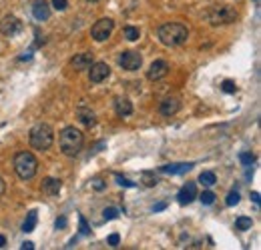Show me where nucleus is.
Listing matches in <instances>:
<instances>
[{
    "label": "nucleus",
    "instance_id": "nucleus-29",
    "mask_svg": "<svg viewBox=\"0 0 261 250\" xmlns=\"http://www.w3.org/2000/svg\"><path fill=\"white\" fill-rule=\"evenodd\" d=\"M115 180L119 182V184H121V186H125V188H135V186H137V184H135V182H130L129 178H123L121 174H115Z\"/></svg>",
    "mask_w": 261,
    "mask_h": 250
},
{
    "label": "nucleus",
    "instance_id": "nucleus-8",
    "mask_svg": "<svg viewBox=\"0 0 261 250\" xmlns=\"http://www.w3.org/2000/svg\"><path fill=\"white\" fill-rule=\"evenodd\" d=\"M89 78L93 84H101V82H105L109 76H111V66L107 62H93L89 66Z\"/></svg>",
    "mask_w": 261,
    "mask_h": 250
},
{
    "label": "nucleus",
    "instance_id": "nucleus-3",
    "mask_svg": "<svg viewBox=\"0 0 261 250\" xmlns=\"http://www.w3.org/2000/svg\"><path fill=\"white\" fill-rule=\"evenodd\" d=\"M12 166H14L16 176H19L20 180H30V178H35L37 172H38V160L32 152H28V150L16 152V156L12 160Z\"/></svg>",
    "mask_w": 261,
    "mask_h": 250
},
{
    "label": "nucleus",
    "instance_id": "nucleus-38",
    "mask_svg": "<svg viewBox=\"0 0 261 250\" xmlns=\"http://www.w3.org/2000/svg\"><path fill=\"white\" fill-rule=\"evenodd\" d=\"M251 200L255 204H259V192H251Z\"/></svg>",
    "mask_w": 261,
    "mask_h": 250
},
{
    "label": "nucleus",
    "instance_id": "nucleus-19",
    "mask_svg": "<svg viewBox=\"0 0 261 250\" xmlns=\"http://www.w3.org/2000/svg\"><path fill=\"white\" fill-rule=\"evenodd\" d=\"M37 220H38L37 210H30V212L26 214V220H24V224H22V230H24V232H32V230H35V226H37Z\"/></svg>",
    "mask_w": 261,
    "mask_h": 250
},
{
    "label": "nucleus",
    "instance_id": "nucleus-30",
    "mask_svg": "<svg viewBox=\"0 0 261 250\" xmlns=\"http://www.w3.org/2000/svg\"><path fill=\"white\" fill-rule=\"evenodd\" d=\"M103 216H105V220H115L117 216H119V210L117 208H105Z\"/></svg>",
    "mask_w": 261,
    "mask_h": 250
},
{
    "label": "nucleus",
    "instance_id": "nucleus-24",
    "mask_svg": "<svg viewBox=\"0 0 261 250\" xmlns=\"http://www.w3.org/2000/svg\"><path fill=\"white\" fill-rule=\"evenodd\" d=\"M199 200H201L203 204H207V206H209V204H213V202H215V194L211 192V190H205V192L199 196Z\"/></svg>",
    "mask_w": 261,
    "mask_h": 250
},
{
    "label": "nucleus",
    "instance_id": "nucleus-35",
    "mask_svg": "<svg viewBox=\"0 0 261 250\" xmlns=\"http://www.w3.org/2000/svg\"><path fill=\"white\" fill-rule=\"evenodd\" d=\"M165 208H167V202H159V204L153 206V212H161V210H165Z\"/></svg>",
    "mask_w": 261,
    "mask_h": 250
},
{
    "label": "nucleus",
    "instance_id": "nucleus-34",
    "mask_svg": "<svg viewBox=\"0 0 261 250\" xmlns=\"http://www.w3.org/2000/svg\"><path fill=\"white\" fill-rule=\"evenodd\" d=\"M55 226H56V228H64V226H67V218H64V216H60V218H56Z\"/></svg>",
    "mask_w": 261,
    "mask_h": 250
},
{
    "label": "nucleus",
    "instance_id": "nucleus-6",
    "mask_svg": "<svg viewBox=\"0 0 261 250\" xmlns=\"http://www.w3.org/2000/svg\"><path fill=\"white\" fill-rule=\"evenodd\" d=\"M112 30H115V22H112L111 18H101V20H96L91 28V36L96 40V42H105L111 38L112 34Z\"/></svg>",
    "mask_w": 261,
    "mask_h": 250
},
{
    "label": "nucleus",
    "instance_id": "nucleus-25",
    "mask_svg": "<svg viewBox=\"0 0 261 250\" xmlns=\"http://www.w3.org/2000/svg\"><path fill=\"white\" fill-rule=\"evenodd\" d=\"M239 192L237 190H233V192H229V194H227V200H225V204L227 206H235V204H239Z\"/></svg>",
    "mask_w": 261,
    "mask_h": 250
},
{
    "label": "nucleus",
    "instance_id": "nucleus-13",
    "mask_svg": "<svg viewBox=\"0 0 261 250\" xmlns=\"http://www.w3.org/2000/svg\"><path fill=\"white\" fill-rule=\"evenodd\" d=\"M193 162H175V164H165L161 166V172L163 174H185L193 168Z\"/></svg>",
    "mask_w": 261,
    "mask_h": 250
},
{
    "label": "nucleus",
    "instance_id": "nucleus-32",
    "mask_svg": "<svg viewBox=\"0 0 261 250\" xmlns=\"http://www.w3.org/2000/svg\"><path fill=\"white\" fill-rule=\"evenodd\" d=\"M105 186H107L105 180H101V178H94V180H93V188H94V190L101 192V190H105Z\"/></svg>",
    "mask_w": 261,
    "mask_h": 250
},
{
    "label": "nucleus",
    "instance_id": "nucleus-23",
    "mask_svg": "<svg viewBox=\"0 0 261 250\" xmlns=\"http://www.w3.org/2000/svg\"><path fill=\"white\" fill-rule=\"evenodd\" d=\"M157 176H155V172H143V184L145 186H157Z\"/></svg>",
    "mask_w": 261,
    "mask_h": 250
},
{
    "label": "nucleus",
    "instance_id": "nucleus-37",
    "mask_svg": "<svg viewBox=\"0 0 261 250\" xmlns=\"http://www.w3.org/2000/svg\"><path fill=\"white\" fill-rule=\"evenodd\" d=\"M20 248H22V250H32V248H35V244H32V242H22Z\"/></svg>",
    "mask_w": 261,
    "mask_h": 250
},
{
    "label": "nucleus",
    "instance_id": "nucleus-17",
    "mask_svg": "<svg viewBox=\"0 0 261 250\" xmlns=\"http://www.w3.org/2000/svg\"><path fill=\"white\" fill-rule=\"evenodd\" d=\"M62 188V182L58 178H44L42 180V192L48 196H56Z\"/></svg>",
    "mask_w": 261,
    "mask_h": 250
},
{
    "label": "nucleus",
    "instance_id": "nucleus-4",
    "mask_svg": "<svg viewBox=\"0 0 261 250\" xmlns=\"http://www.w3.org/2000/svg\"><path fill=\"white\" fill-rule=\"evenodd\" d=\"M28 140H30V146L35 150H40V152H44V150H48L53 146L55 142V130L51 124L46 122H38L30 128L28 132Z\"/></svg>",
    "mask_w": 261,
    "mask_h": 250
},
{
    "label": "nucleus",
    "instance_id": "nucleus-9",
    "mask_svg": "<svg viewBox=\"0 0 261 250\" xmlns=\"http://www.w3.org/2000/svg\"><path fill=\"white\" fill-rule=\"evenodd\" d=\"M22 30V22L16 18V16H4L2 20H0V32H2L4 36H14L19 34V32Z\"/></svg>",
    "mask_w": 261,
    "mask_h": 250
},
{
    "label": "nucleus",
    "instance_id": "nucleus-1",
    "mask_svg": "<svg viewBox=\"0 0 261 250\" xmlns=\"http://www.w3.org/2000/svg\"><path fill=\"white\" fill-rule=\"evenodd\" d=\"M157 36H159L161 44H165L169 48H175V46H181V44L187 42L189 28L185 24H181V22H165V24L159 26Z\"/></svg>",
    "mask_w": 261,
    "mask_h": 250
},
{
    "label": "nucleus",
    "instance_id": "nucleus-16",
    "mask_svg": "<svg viewBox=\"0 0 261 250\" xmlns=\"http://www.w3.org/2000/svg\"><path fill=\"white\" fill-rule=\"evenodd\" d=\"M115 112L117 116H121V118H125V116H130L133 114V102H130L129 98H115Z\"/></svg>",
    "mask_w": 261,
    "mask_h": 250
},
{
    "label": "nucleus",
    "instance_id": "nucleus-21",
    "mask_svg": "<svg viewBox=\"0 0 261 250\" xmlns=\"http://www.w3.org/2000/svg\"><path fill=\"white\" fill-rule=\"evenodd\" d=\"M235 226H237V230H249L253 226V220L249 218V216H239V218L235 220Z\"/></svg>",
    "mask_w": 261,
    "mask_h": 250
},
{
    "label": "nucleus",
    "instance_id": "nucleus-10",
    "mask_svg": "<svg viewBox=\"0 0 261 250\" xmlns=\"http://www.w3.org/2000/svg\"><path fill=\"white\" fill-rule=\"evenodd\" d=\"M167 74H169V62H165V60H155L149 66V70H147V78L153 80V82L165 78Z\"/></svg>",
    "mask_w": 261,
    "mask_h": 250
},
{
    "label": "nucleus",
    "instance_id": "nucleus-14",
    "mask_svg": "<svg viewBox=\"0 0 261 250\" xmlns=\"http://www.w3.org/2000/svg\"><path fill=\"white\" fill-rule=\"evenodd\" d=\"M93 64V54L91 52H80L71 58V66L75 70H89V66Z\"/></svg>",
    "mask_w": 261,
    "mask_h": 250
},
{
    "label": "nucleus",
    "instance_id": "nucleus-22",
    "mask_svg": "<svg viewBox=\"0 0 261 250\" xmlns=\"http://www.w3.org/2000/svg\"><path fill=\"white\" fill-rule=\"evenodd\" d=\"M139 36H141L139 28H135V26H125V38H127V40L135 42V40H139Z\"/></svg>",
    "mask_w": 261,
    "mask_h": 250
},
{
    "label": "nucleus",
    "instance_id": "nucleus-5",
    "mask_svg": "<svg viewBox=\"0 0 261 250\" xmlns=\"http://www.w3.org/2000/svg\"><path fill=\"white\" fill-rule=\"evenodd\" d=\"M237 20V12L231 6H215L213 10L209 12V22L213 26L219 24H231Z\"/></svg>",
    "mask_w": 261,
    "mask_h": 250
},
{
    "label": "nucleus",
    "instance_id": "nucleus-41",
    "mask_svg": "<svg viewBox=\"0 0 261 250\" xmlns=\"http://www.w3.org/2000/svg\"><path fill=\"white\" fill-rule=\"evenodd\" d=\"M253 2H255V4H259V0H253Z\"/></svg>",
    "mask_w": 261,
    "mask_h": 250
},
{
    "label": "nucleus",
    "instance_id": "nucleus-40",
    "mask_svg": "<svg viewBox=\"0 0 261 250\" xmlns=\"http://www.w3.org/2000/svg\"><path fill=\"white\" fill-rule=\"evenodd\" d=\"M89 2H99V0H89Z\"/></svg>",
    "mask_w": 261,
    "mask_h": 250
},
{
    "label": "nucleus",
    "instance_id": "nucleus-39",
    "mask_svg": "<svg viewBox=\"0 0 261 250\" xmlns=\"http://www.w3.org/2000/svg\"><path fill=\"white\" fill-rule=\"evenodd\" d=\"M6 246V238L2 236V234H0V248H4Z\"/></svg>",
    "mask_w": 261,
    "mask_h": 250
},
{
    "label": "nucleus",
    "instance_id": "nucleus-26",
    "mask_svg": "<svg viewBox=\"0 0 261 250\" xmlns=\"http://www.w3.org/2000/svg\"><path fill=\"white\" fill-rule=\"evenodd\" d=\"M239 160H241L243 166H251V164L255 162V156H253L251 152H241V154H239Z\"/></svg>",
    "mask_w": 261,
    "mask_h": 250
},
{
    "label": "nucleus",
    "instance_id": "nucleus-11",
    "mask_svg": "<svg viewBox=\"0 0 261 250\" xmlns=\"http://www.w3.org/2000/svg\"><path fill=\"white\" fill-rule=\"evenodd\" d=\"M195 198H197V184H195V182H187V184L179 190V194H177V200H179V204H181V206L191 204Z\"/></svg>",
    "mask_w": 261,
    "mask_h": 250
},
{
    "label": "nucleus",
    "instance_id": "nucleus-36",
    "mask_svg": "<svg viewBox=\"0 0 261 250\" xmlns=\"http://www.w3.org/2000/svg\"><path fill=\"white\" fill-rule=\"evenodd\" d=\"M4 190H6V182L2 180V176H0V196L4 194Z\"/></svg>",
    "mask_w": 261,
    "mask_h": 250
},
{
    "label": "nucleus",
    "instance_id": "nucleus-31",
    "mask_svg": "<svg viewBox=\"0 0 261 250\" xmlns=\"http://www.w3.org/2000/svg\"><path fill=\"white\" fill-rule=\"evenodd\" d=\"M67 6H69V2H67V0H53V8L55 10H67Z\"/></svg>",
    "mask_w": 261,
    "mask_h": 250
},
{
    "label": "nucleus",
    "instance_id": "nucleus-18",
    "mask_svg": "<svg viewBox=\"0 0 261 250\" xmlns=\"http://www.w3.org/2000/svg\"><path fill=\"white\" fill-rule=\"evenodd\" d=\"M76 114H78V120L83 122L85 126H94L96 124V116H94V112L91 110V108H87V106H78V110H76Z\"/></svg>",
    "mask_w": 261,
    "mask_h": 250
},
{
    "label": "nucleus",
    "instance_id": "nucleus-20",
    "mask_svg": "<svg viewBox=\"0 0 261 250\" xmlns=\"http://www.w3.org/2000/svg\"><path fill=\"white\" fill-rule=\"evenodd\" d=\"M199 182H201L203 186H213L215 182H217V176H215V172H201Z\"/></svg>",
    "mask_w": 261,
    "mask_h": 250
},
{
    "label": "nucleus",
    "instance_id": "nucleus-12",
    "mask_svg": "<svg viewBox=\"0 0 261 250\" xmlns=\"http://www.w3.org/2000/svg\"><path fill=\"white\" fill-rule=\"evenodd\" d=\"M179 110H181V100L179 98H165L159 104V112L163 116H175Z\"/></svg>",
    "mask_w": 261,
    "mask_h": 250
},
{
    "label": "nucleus",
    "instance_id": "nucleus-27",
    "mask_svg": "<svg viewBox=\"0 0 261 250\" xmlns=\"http://www.w3.org/2000/svg\"><path fill=\"white\" fill-rule=\"evenodd\" d=\"M78 226H80V234H83V236H89L91 234V226L87 224L85 216H78Z\"/></svg>",
    "mask_w": 261,
    "mask_h": 250
},
{
    "label": "nucleus",
    "instance_id": "nucleus-28",
    "mask_svg": "<svg viewBox=\"0 0 261 250\" xmlns=\"http://www.w3.org/2000/svg\"><path fill=\"white\" fill-rule=\"evenodd\" d=\"M221 90H223V92H227V94H233V92L237 90V86H235V82H233V80H223Z\"/></svg>",
    "mask_w": 261,
    "mask_h": 250
},
{
    "label": "nucleus",
    "instance_id": "nucleus-7",
    "mask_svg": "<svg viewBox=\"0 0 261 250\" xmlns=\"http://www.w3.org/2000/svg\"><path fill=\"white\" fill-rule=\"evenodd\" d=\"M141 64H143V56L137 52V50H127V52H123L119 56V66L123 70H127V72L139 70Z\"/></svg>",
    "mask_w": 261,
    "mask_h": 250
},
{
    "label": "nucleus",
    "instance_id": "nucleus-2",
    "mask_svg": "<svg viewBox=\"0 0 261 250\" xmlns=\"http://www.w3.org/2000/svg\"><path fill=\"white\" fill-rule=\"evenodd\" d=\"M85 144V134L75 126H67L58 134V146L64 156H76Z\"/></svg>",
    "mask_w": 261,
    "mask_h": 250
},
{
    "label": "nucleus",
    "instance_id": "nucleus-15",
    "mask_svg": "<svg viewBox=\"0 0 261 250\" xmlns=\"http://www.w3.org/2000/svg\"><path fill=\"white\" fill-rule=\"evenodd\" d=\"M32 14H35L37 20H48V16H51V6L46 4V0H35V4H32Z\"/></svg>",
    "mask_w": 261,
    "mask_h": 250
},
{
    "label": "nucleus",
    "instance_id": "nucleus-33",
    "mask_svg": "<svg viewBox=\"0 0 261 250\" xmlns=\"http://www.w3.org/2000/svg\"><path fill=\"white\" fill-rule=\"evenodd\" d=\"M119 242H121V236L117 234V232H115V234H111V236H109V246H119Z\"/></svg>",
    "mask_w": 261,
    "mask_h": 250
}]
</instances>
